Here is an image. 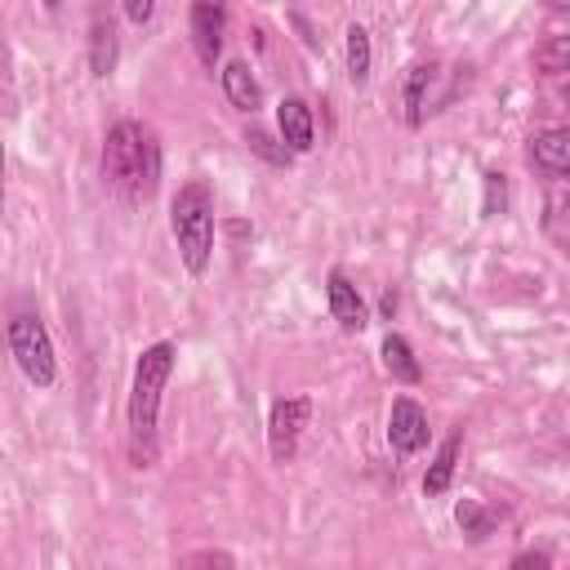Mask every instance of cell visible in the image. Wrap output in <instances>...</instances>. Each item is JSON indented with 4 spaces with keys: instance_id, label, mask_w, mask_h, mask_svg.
I'll return each instance as SVG.
<instances>
[{
    "instance_id": "6da1fadb",
    "label": "cell",
    "mask_w": 570,
    "mask_h": 570,
    "mask_svg": "<svg viewBox=\"0 0 570 570\" xmlns=\"http://www.w3.org/2000/svg\"><path fill=\"white\" fill-rule=\"evenodd\" d=\"M102 183L129 200V205H147L160 187V142L147 125L138 120H120L107 129L102 138Z\"/></svg>"
},
{
    "instance_id": "7a4b0ae2",
    "label": "cell",
    "mask_w": 570,
    "mask_h": 570,
    "mask_svg": "<svg viewBox=\"0 0 570 570\" xmlns=\"http://www.w3.org/2000/svg\"><path fill=\"white\" fill-rule=\"evenodd\" d=\"M174 343H151L134 361V387H129V454L134 468L156 463V419H160V392L174 374Z\"/></svg>"
},
{
    "instance_id": "3957f363",
    "label": "cell",
    "mask_w": 570,
    "mask_h": 570,
    "mask_svg": "<svg viewBox=\"0 0 570 570\" xmlns=\"http://www.w3.org/2000/svg\"><path fill=\"white\" fill-rule=\"evenodd\" d=\"M169 227H174L183 267L191 276H200L209 267V258H214V191L200 178L178 187V196L169 205Z\"/></svg>"
},
{
    "instance_id": "277c9868",
    "label": "cell",
    "mask_w": 570,
    "mask_h": 570,
    "mask_svg": "<svg viewBox=\"0 0 570 570\" xmlns=\"http://www.w3.org/2000/svg\"><path fill=\"white\" fill-rule=\"evenodd\" d=\"M9 352H13L18 370L27 374V383H36V387H49L53 383L58 361H53V343H49V330H45L40 316L18 312L9 321Z\"/></svg>"
},
{
    "instance_id": "5b68a950",
    "label": "cell",
    "mask_w": 570,
    "mask_h": 570,
    "mask_svg": "<svg viewBox=\"0 0 570 570\" xmlns=\"http://www.w3.org/2000/svg\"><path fill=\"white\" fill-rule=\"evenodd\" d=\"M405 125H423L428 116H436L450 98H454V71L445 67V62H436V58H428V62H414L410 71H405Z\"/></svg>"
},
{
    "instance_id": "8992f818",
    "label": "cell",
    "mask_w": 570,
    "mask_h": 570,
    "mask_svg": "<svg viewBox=\"0 0 570 570\" xmlns=\"http://www.w3.org/2000/svg\"><path fill=\"white\" fill-rule=\"evenodd\" d=\"M312 419V396H276L267 414V450L276 463H289L298 450V436Z\"/></svg>"
},
{
    "instance_id": "52a82bcc",
    "label": "cell",
    "mask_w": 570,
    "mask_h": 570,
    "mask_svg": "<svg viewBox=\"0 0 570 570\" xmlns=\"http://www.w3.org/2000/svg\"><path fill=\"white\" fill-rule=\"evenodd\" d=\"M387 445H392L401 459H410V454H419V450L428 445V414H423V405H419L414 396H396V401H392V414H387Z\"/></svg>"
},
{
    "instance_id": "ba28073f",
    "label": "cell",
    "mask_w": 570,
    "mask_h": 570,
    "mask_svg": "<svg viewBox=\"0 0 570 570\" xmlns=\"http://www.w3.org/2000/svg\"><path fill=\"white\" fill-rule=\"evenodd\" d=\"M325 298H330V316L347 330V334H356V330H365V321H370V312H365V298H361V289L343 276V272H330V281H325Z\"/></svg>"
},
{
    "instance_id": "9c48e42d",
    "label": "cell",
    "mask_w": 570,
    "mask_h": 570,
    "mask_svg": "<svg viewBox=\"0 0 570 570\" xmlns=\"http://www.w3.org/2000/svg\"><path fill=\"white\" fill-rule=\"evenodd\" d=\"M191 45L200 53L205 67H214V58L223 53V27H227V9L223 4H191Z\"/></svg>"
},
{
    "instance_id": "30bf717a",
    "label": "cell",
    "mask_w": 570,
    "mask_h": 570,
    "mask_svg": "<svg viewBox=\"0 0 570 570\" xmlns=\"http://www.w3.org/2000/svg\"><path fill=\"white\" fill-rule=\"evenodd\" d=\"M276 125H281V142H285L289 151H312V142H316V120H312V107H307L303 98H281Z\"/></svg>"
},
{
    "instance_id": "8fae6325",
    "label": "cell",
    "mask_w": 570,
    "mask_h": 570,
    "mask_svg": "<svg viewBox=\"0 0 570 570\" xmlns=\"http://www.w3.org/2000/svg\"><path fill=\"white\" fill-rule=\"evenodd\" d=\"M530 160L543 174H570V129H543L530 138Z\"/></svg>"
},
{
    "instance_id": "7c38bea8",
    "label": "cell",
    "mask_w": 570,
    "mask_h": 570,
    "mask_svg": "<svg viewBox=\"0 0 570 570\" xmlns=\"http://www.w3.org/2000/svg\"><path fill=\"white\" fill-rule=\"evenodd\" d=\"M116 58H120L116 22L98 13L94 27H89V71H94V76H111V71H116Z\"/></svg>"
},
{
    "instance_id": "4fadbf2b",
    "label": "cell",
    "mask_w": 570,
    "mask_h": 570,
    "mask_svg": "<svg viewBox=\"0 0 570 570\" xmlns=\"http://www.w3.org/2000/svg\"><path fill=\"white\" fill-rule=\"evenodd\" d=\"M223 94H227V102L240 107V111H258V102H263V89H258L249 62H240V58H232V62L223 67Z\"/></svg>"
},
{
    "instance_id": "5bb4252c",
    "label": "cell",
    "mask_w": 570,
    "mask_h": 570,
    "mask_svg": "<svg viewBox=\"0 0 570 570\" xmlns=\"http://www.w3.org/2000/svg\"><path fill=\"white\" fill-rule=\"evenodd\" d=\"M459 445H463L459 432L441 441L436 459H432L428 472H423V494H445V490H450V481H454V463H459Z\"/></svg>"
},
{
    "instance_id": "9a60e30c",
    "label": "cell",
    "mask_w": 570,
    "mask_h": 570,
    "mask_svg": "<svg viewBox=\"0 0 570 570\" xmlns=\"http://www.w3.org/2000/svg\"><path fill=\"white\" fill-rule=\"evenodd\" d=\"M383 365H387V374H392L396 383H405V387H414V383L423 379V370H419V361H414V347H410L401 334H387V338H383Z\"/></svg>"
},
{
    "instance_id": "2e32d148",
    "label": "cell",
    "mask_w": 570,
    "mask_h": 570,
    "mask_svg": "<svg viewBox=\"0 0 570 570\" xmlns=\"http://www.w3.org/2000/svg\"><path fill=\"white\" fill-rule=\"evenodd\" d=\"M454 521H459V530H463L472 543H481V539L494 530V512L481 508L476 499H459V503H454Z\"/></svg>"
},
{
    "instance_id": "e0dca14e",
    "label": "cell",
    "mask_w": 570,
    "mask_h": 570,
    "mask_svg": "<svg viewBox=\"0 0 570 570\" xmlns=\"http://www.w3.org/2000/svg\"><path fill=\"white\" fill-rule=\"evenodd\" d=\"M370 58H374V53H370V31H365L361 22H352V27H347V76H352L356 85L370 76Z\"/></svg>"
},
{
    "instance_id": "ac0fdd59",
    "label": "cell",
    "mask_w": 570,
    "mask_h": 570,
    "mask_svg": "<svg viewBox=\"0 0 570 570\" xmlns=\"http://www.w3.org/2000/svg\"><path fill=\"white\" fill-rule=\"evenodd\" d=\"M534 67H539L543 76L570 71V36H548V40L534 49Z\"/></svg>"
},
{
    "instance_id": "d6986e66",
    "label": "cell",
    "mask_w": 570,
    "mask_h": 570,
    "mask_svg": "<svg viewBox=\"0 0 570 570\" xmlns=\"http://www.w3.org/2000/svg\"><path fill=\"white\" fill-rule=\"evenodd\" d=\"M548 232H552V240L570 254V196H561V200L548 205Z\"/></svg>"
},
{
    "instance_id": "ffe728a7",
    "label": "cell",
    "mask_w": 570,
    "mask_h": 570,
    "mask_svg": "<svg viewBox=\"0 0 570 570\" xmlns=\"http://www.w3.org/2000/svg\"><path fill=\"white\" fill-rule=\"evenodd\" d=\"M245 142H249V151H258L263 160H272V165H289V147H276V138L272 134H263V129H249L245 134Z\"/></svg>"
},
{
    "instance_id": "44dd1931",
    "label": "cell",
    "mask_w": 570,
    "mask_h": 570,
    "mask_svg": "<svg viewBox=\"0 0 570 570\" xmlns=\"http://www.w3.org/2000/svg\"><path fill=\"white\" fill-rule=\"evenodd\" d=\"M503 205H508L503 174H499V169H485V205H481V214H485V218H494V214H503Z\"/></svg>"
},
{
    "instance_id": "7402d4cb",
    "label": "cell",
    "mask_w": 570,
    "mask_h": 570,
    "mask_svg": "<svg viewBox=\"0 0 570 570\" xmlns=\"http://www.w3.org/2000/svg\"><path fill=\"white\" fill-rule=\"evenodd\" d=\"M178 570H232V557H227V552H218V548H200V552L183 557V561H178Z\"/></svg>"
},
{
    "instance_id": "603a6c76",
    "label": "cell",
    "mask_w": 570,
    "mask_h": 570,
    "mask_svg": "<svg viewBox=\"0 0 570 570\" xmlns=\"http://www.w3.org/2000/svg\"><path fill=\"white\" fill-rule=\"evenodd\" d=\"M508 570H552V561H548V552H539V548H530V552H521V557H512V566Z\"/></svg>"
},
{
    "instance_id": "cb8c5ba5",
    "label": "cell",
    "mask_w": 570,
    "mask_h": 570,
    "mask_svg": "<svg viewBox=\"0 0 570 570\" xmlns=\"http://www.w3.org/2000/svg\"><path fill=\"white\" fill-rule=\"evenodd\" d=\"M151 13H156L151 0H129V4H125V18H129V22H151Z\"/></svg>"
},
{
    "instance_id": "d4e9b609",
    "label": "cell",
    "mask_w": 570,
    "mask_h": 570,
    "mask_svg": "<svg viewBox=\"0 0 570 570\" xmlns=\"http://www.w3.org/2000/svg\"><path fill=\"white\" fill-rule=\"evenodd\" d=\"M392 312H396V294H392V289H387V294H383V316H387V321H392Z\"/></svg>"
},
{
    "instance_id": "484cf974",
    "label": "cell",
    "mask_w": 570,
    "mask_h": 570,
    "mask_svg": "<svg viewBox=\"0 0 570 570\" xmlns=\"http://www.w3.org/2000/svg\"><path fill=\"white\" fill-rule=\"evenodd\" d=\"M566 102H570V85H566Z\"/></svg>"
}]
</instances>
